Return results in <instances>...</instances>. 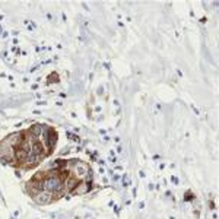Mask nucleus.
<instances>
[{
  "label": "nucleus",
  "instance_id": "1",
  "mask_svg": "<svg viewBox=\"0 0 219 219\" xmlns=\"http://www.w3.org/2000/svg\"><path fill=\"white\" fill-rule=\"evenodd\" d=\"M59 167L37 172L26 183V193L38 204H50L63 197L67 191L69 169L66 161H59Z\"/></svg>",
  "mask_w": 219,
  "mask_h": 219
}]
</instances>
